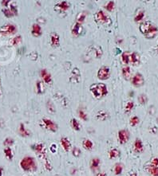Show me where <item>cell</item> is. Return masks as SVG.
<instances>
[{"label":"cell","mask_w":158,"mask_h":176,"mask_svg":"<svg viewBox=\"0 0 158 176\" xmlns=\"http://www.w3.org/2000/svg\"><path fill=\"white\" fill-rule=\"evenodd\" d=\"M2 12H3L4 15L7 18H11L13 16H15V15H18V9L15 7L14 4H11L9 8H5V9L2 10Z\"/></svg>","instance_id":"9c48e42d"},{"label":"cell","mask_w":158,"mask_h":176,"mask_svg":"<svg viewBox=\"0 0 158 176\" xmlns=\"http://www.w3.org/2000/svg\"><path fill=\"white\" fill-rule=\"evenodd\" d=\"M42 27L38 24H33L32 28H31V34L33 36L35 37H40L42 35Z\"/></svg>","instance_id":"e0dca14e"},{"label":"cell","mask_w":158,"mask_h":176,"mask_svg":"<svg viewBox=\"0 0 158 176\" xmlns=\"http://www.w3.org/2000/svg\"><path fill=\"white\" fill-rule=\"evenodd\" d=\"M89 90L97 99H102L107 95L108 88L107 86L103 83H97V84H91Z\"/></svg>","instance_id":"6da1fadb"},{"label":"cell","mask_w":158,"mask_h":176,"mask_svg":"<svg viewBox=\"0 0 158 176\" xmlns=\"http://www.w3.org/2000/svg\"><path fill=\"white\" fill-rule=\"evenodd\" d=\"M114 7H115V3L113 1H110V2H109L107 4H106V5L105 6V9L109 11H113V10L114 9Z\"/></svg>","instance_id":"b9f144b4"},{"label":"cell","mask_w":158,"mask_h":176,"mask_svg":"<svg viewBox=\"0 0 158 176\" xmlns=\"http://www.w3.org/2000/svg\"><path fill=\"white\" fill-rule=\"evenodd\" d=\"M131 83H132V84L135 87L142 86L144 84V83H145L144 77L142 76V74L137 73V74H136L133 77H132V79H131Z\"/></svg>","instance_id":"ba28073f"},{"label":"cell","mask_w":158,"mask_h":176,"mask_svg":"<svg viewBox=\"0 0 158 176\" xmlns=\"http://www.w3.org/2000/svg\"><path fill=\"white\" fill-rule=\"evenodd\" d=\"M117 137L121 144H125L128 142L130 138V132L128 129H122L118 131Z\"/></svg>","instance_id":"8992f818"},{"label":"cell","mask_w":158,"mask_h":176,"mask_svg":"<svg viewBox=\"0 0 158 176\" xmlns=\"http://www.w3.org/2000/svg\"><path fill=\"white\" fill-rule=\"evenodd\" d=\"M86 15H87V13L85 12V11H82V12L79 13V14L77 15L76 22L82 25V24L85 22V18H86Z\"/></svg>","instance_id":"f1b7e54d"},{"label":"cell","mask_w":158,"mask_h":176,"mask_svg":"<svg viewBox=\"0 0 158 176\" xmlns=\"http://www.w3.org/2000/svg\"><path fill=\"white\" fill-rule=\"evenodd\" d=\"M50 44L54 47H58L60 44V37L57 33H53L51 34Z\"/></svg>","instance_id":"d6986e66"},{"label":"cell","mask_w":158,"mask_h":176,"mask_svg":"<svg viewBox=\"0 0 158 176\" xmlns=\"http://www.w3.org/2000/svg\"><path fill=\"white\" fill-rule=\"evenodd\" d=\"M100 165L101 159L99 158H97V157L92 159L90 160V163H89V167H90V169L93 171H98V169L100 168Z\"/></svg>","instance_id":"5bb4252c"},{"label":"cell","mask_w":158,"mask_h":176,"mask_svg":"<svg viewBox=\"0 0 158 176\" xmlns=\"http://www.w3.org/2000/svg\"><path fill=\"white\" fill-rule=\"evenodd\" d=\"M18 133H19V135L22 137H28L31 136V131H29L28 129H26L22 123H21L19 124V127H18Z\"/></svg>","instance_id":"ffe728a7"},{"label":"cell","mask_w":158,"mask_h":176,"mask_svg":"<svg viewBox=\"0 0 158 176\" xmlns=\"http://www.w3.org/2000/svg\"><path fill=\"white\" fill-rule=\"evenodd\" d=\"M148 101V98L145 94H141L138 97V102L140 103L141 104H146Z\"/></svg>","instance_id":"74e56055"},{"label":"cell","mask_w":158,"mask_h":176,"mask_svg":"<svg viewBox=\"0 0 158 176\" xmlns=\"http://www.w3.org/2000/svg\"><path fill=\"white\" fill-rule=\"evenodd\" d=\"M146 170L152 176H158V167H155L150 164L148 166Z\"/></svg>","instance_id":"1f68e13d"},{"label":"cell","mask_w":158,"mask_h":176,"mask_svg":"<svg viewBox=\"0 0 158 176\" xmlns=\"http://www.w3.org/2000/svg\"><path fill=\"white\" fill-rule=\"evenodd\" d=\"M157 33H158L157 27H156L155 25H153V26L151 27L150 31L148 32V34H146L145 37H146V38H148V39H152V38H154L156 36Z\"/></svg>","instance_id":"603a6c76"},{"label":"cell","mask_w":158,"mask_h":176,"mask_svg":"<svg viewBox=\"0 0 158 176\" xmlns=\"http://www.w3.org/2000/svg\"><path fill=\"white\" fill-rule=\"evenodd\" d=\"M10 2H11L10 1H2V5L5 6V7H7L8 6H9Z\"/></svg>","instance_id":"c3c4849f"},{"label":"cell","mask_w":158,"mask_h":176,"mask_svg":"<svg viewBox=\"0 0 158 176\" xmlns=\"http://www.w3.org/2000/svg\"><path fill=\"white\" fill-rule=\"evenodd\" d=\"M122 76L126 80H129L131 77V69L129 66H125L122 68Z\"/></svg>","instance_id":"f546056e"},{"label":"cell","mask_w":158,"mask_h":176,"mask_svg":"<svg viewBox=\"0 0 158 176\" xmlns=\"http://www.w3.org/2000/svg\"><path fill=\"white\" fill-rule=\"evenodd\" d=\"M153 24L151 22H149V21H146V22H142V23L141 24L139 30H140L141 33L146 36V34H148V32L150 31L151 27L153 26Z\"/></svg>","instance_id":"8fae6325"},{"label":"cell","mask_w":158,"mask_h":176,"mask_svg":"<svg viewBox=\"0 0 158 176\" xmlns=\"http://www.w3.org/2000/svg\"><path fill=\"white\" fill-rule=\"evenodd\" d=\"M97 120H99L101 121H105L109 118V113L108 112L104 111V110H101L97 113L96 115Z\"/></svg>","instance_id":"44dd1931"},{"label":"cell","mask_w":158,"mask_h":176,"mask_svg":"<svg viewBox=\"0 0 158 176\" xmlns=\"http://www.w3.org/2000/svg\"><path fill=\"white\" fill-rule=\"evenodd\" d=\"M94 18H95V21L100 24H107V23H110L111 22L109 17H108L107 15H106V14L102 11L97 12L94 15Z\"/></svg>","instance_id":"5b68a950"},{"label":"cell","mask_w":158,"mask_h":176,"mask_svg":"<svg viewBox=\"0 0 158 176\" xmlns=\"http://www.w3.org/2000/svg\"><path fill=\"white\" fill-rule=\"evenodd\" d=\"M82 147L85 148V150H88V151H90V150L93 149V143L89 139H85L82 141Z\"/></svg>","instance_id":"484cf974"},{"label":"cell","mask_w":158,"mask_h":176,"mask_svg":"<svg viewBox=\"0 0 158 176\" xmlns=\"http://www.w3.org/2000/svg\"><path fill=\"white\" fill-rule=\"evenodd\" d=\"M14 140H13L12 138H11V137H7V138L5 140L3 141V144L5 146H7V147H10V146L13 145V144H14Z\"/></svg>","instance_id":"7bdbcfd3"},{"label":"cell","mask_w":158,"mask_h":176,"mask_svg":"<svg viewBox=\"0 0 158 176\" xmlns=\"http://www.w3.org/2000/svg\"><path fill=\"white\" fill-rule=\"evenodd\" d=\"M73 74H72V77H70V81H73L74 83H78L80 81V71L78 69H74Z\"/></svg>","instance_id":"cb8c5ba5"},{"label":"cell","mask_w":158,"mask_h":176,"mask_svg":"<svg viewBox=\"0 0 158 176\" xmlns=\"http://www.w3.org/2000/svg\"><path fill=\"white\" fill-rule=\"evenodd\" d=\"M2 172H3V168L0 167V176H2Z\"/></svg>","instance_id":"f907efd6"},{"label":"cell","mask_w":158,"mask_h":176,"mask_svg":"<svg viewBox=\"0 0 158 176\" xmlns=\"http://www.w3.org/2000/svg\"><path fill=\"white\" fill-rule=\"evenodd\" d=\"M40 76L42 78V80L44 81V82L46 84H50L52 81V77L51 75L50 74V73L48 72L46 69H42L40 71Z\"/></svg>","instance_id":"2e32d148"},{"label":"cell","mask_w":158,"mask_h":176,"mask_svg":"<svg viewBox=\"0 0 158 176\" xmlns=\"http://www.w3.org/2000/svg\"><path fill=\"white\" fill-rule=\"evenodd\" d=\"M124 170V166L123 164L118 163V164H116L113 167V173H114L115 175H120V174H122Z\"/></svg>","instance_id":"d4e9b609"},{"label":"cell","mask_w":158,"mask_h":176,"mask_svg":"<svg viewBox=\"0 0 158 176\" xmlns=\"http://www.w3.org/2000/svg\"><path fill=\"white\" fill-rule=\"evenodd\" d=\"M82 31V26L81 24L78 23V22H75V23L72 26V28H71V33H72V34H74V36H78V35H80Z\"/></svg>","instance_id":"ac0fdd59"},{"label":"cell","mask_w":158,"mask_h":176,"mask_svg":"<svg viewBox=\"0 0 158 176\" xmlns=\"http://www.w3.org/2000/svg\"><path fill=\"white\" fill-rule=\"evenodd\" d=\"M20 167L25 171L34 172L38 168L36 160L31 156H25L20 162Z\"/></svg>","instance_id":"7a4b0ae2"},{"label":"cell","mask_w":158,"mask_h":176,"mask_svg":"<svg viewBox=\"0 0 158 176\" xmlns=\"http://www.w3.org/2000/svg\"><path fill=\"white\" fill-rule=\"evenodd\" d=\"M121 151L117 148H112L110 151H109V158L110 159H114L117 158L120 156Z\"/></svg>","instance_id":"4316f807"},{"label":"cell","mask_w":158,"mask_h":176,"mask_svg":"<svg viewBox=\"0 0 158 176\" xmlns=\"http://www.w3.org/2000/svg\"><path fill=\"white\" fill-rule=\"evenodd\" d=\"M4 155H5L6 158L8 160H12L13 157H14V154H13V151L11 150V148L10 147H6L5 149L3 150Z\"/></svg>","instance_id":"d6a6232c"},{"label":"cell","mask_w":158,"mask_h":176,"mask_svg":"<svg viewBox=\"0 0 158 176\" xmlns=\"http://www.w3.org/2000/svg\"><path fill=\"white\" fill-rule=\"evenodd\" d=\"M156 52H157V54H158V45H157V46H156Z\"/></svg>","instance_id":"f5cc1de1"},{"label":"cell","mask_w":158,"mask_h":176,"mask_svg":"<svg viewBox=\"0 0 158 176\" xmlns=\"http://www.w3.org/2000/svg\"><path fill=\"white\" fill-rule=\"evenodd\" d=\"M42 126L45 129L48 130L52 132H56L58 129V126L55 121H51L50 119L43 118L42 120Z\"/></svg>","instance_id":"3957f363"},{"label":"cell","mask_w":158,"mask_h":176,"mask_svg":"<svg viewBox=\"0 0 158 176\" xmlns=\"http://www.w3.org/2000/svg\"><path fill=\"white\" fill-rule=\"evenodd\" d=\"M32 148L37 154L39 155V156H45V147L43 144L39 143V144H35V145L32 146Z\"/></svg>","instance_id":"30bf717a"},{"label":"cell","mask_w":158,"mask_h":176,"mask_svg":"<svg viewBox=\"0 0 158 176\" xmlns=\"http://www.w3.org/2000/svg\"><path fill=\"white\" fill-rule=\"evenodd\" d=\"M133 151L136 153H141L144 151V145L140 139L135 140L133 143Z\"/></svg>","instance_id":"4fadbf2b"},{"label":"cell","mask_w":158,"mask_h":176,"mask_svg":"<svg viewBox=\"0 0 158 176\" xmlns=\"http://www.w3.org/2000/svg\"><path fill=\"white\" fill-rule=\"evenodd\" d=\"M70 125H71V128H73L74 131H78L81 130V124L80 123L78 122V120H76L75 118L71 119L70 121Z\"/></svg>","instance_id":"4dcf8cb0"},{"label":"cell","mask_w":158,"mask_h":176,"mask_svg":"<svg viewBox=\"0 0 158 176\" xmlns=\"http://www.w3.org/2000/svg\"><path fill=\"white\" fill-rule=\"evenodd\" d=\"M129 176H137V174L136 172H133L129 174Z\"/></svg>","instance_id":"816d5d0a"},{"label":"cell","mask_w":158,"mask_h":176,"mask_svg":"<svg viewBox=\"0 0 158 176\" xmlns=\"http://www.w3.org/2000/svg\"><path fill=\"white\" fill-rule=\"evenodd\" d=\"M22 41V36H21V35H17V36H15V38L11 40V44H12L13 45H17L19 43H21Z\"/></svg>","instance_id":"d590c367"},{"label":"cell","mask_w":158,"mask_h":176,"mask_svg":"<svg viewBox=\"0 0 158 176\" xmlns=\"http://www.w3.org/2000/svg\"><path fill=\"white\" fill-rule=\"evenodd\" d=\"M140 55L138 54V53L136 52H133L131 53V56H130V64L133 65H139L140 63Z\"/></svg>","instance_id":"7402d4cb"},{"label":"cell","mask_w":158,"mask_h":176,"mask_svg":"<svg viewBox=\"0 0 158 176\" xmlns=\"http://www.w3.org/2000/svg\"><path fill=\"white\" fill-rule=\"evenodd\" d=\"M96 176H107V174H106L105 172H99L98 173V174Z\"/></svg>","instance_id":"681fc988"},{"label":"cell","mask_w":158,"mask_h":176,"mask_svg":"<svg viewBox=\"0 0 158 176\" xmlns=\"http://www.w3.org/2000/svg\"><path fill=\"white\" fill-rule=\"evenodd\" d=\"M151 165L155 166V167H158V158L157 157H154L151 160Z\"/></svg>","instance_id":"bcb514c9"},{"label":"cell","mask_w":158,"mask_h":176,"mask_svg":"<svg viewBox=\"0 0 158 176\" xmlns=\"http://www.w3.org/2000/svg\"><path fill=\"white\" fill-rule=\"evenodd\" d=\"M78 117H79V118L80 119H82V121H86L88 120L87 114L85 113L83 110H79V112H78Z\"/></svg>","instance_id":"f35d334b"},{"label":"cell","mask_w":158,"mask_h":176,"mask_svg":"<svg viewBox=\"0 0 158 176\" xmlns=\"http://www.w3.org/2000/svg\"><path fill=\"white\" fill-rule=\"evenodd\" d=\"M0 84H1V81H0ZM1 94H2V93H1V90H0V96H1Z\"/></svg>","instance_id":"db71d44e"},{"label":"cell","mask_w":158,"mask_h":176,"mask_svg":"<svg viewBox=\"0 0 158 176\" xmlns=\"http://www.w3.org/2000/svg\"><path fill=\"white\" fill-rule=\"evenodd\" d=\"M44 166H45V168L46 169V170H48V171H51V170H52V165H51V164L48 160H45Z\"/></svg>","instance_id":"f6af8a7d"},{"label":"cell","mask_w":158,"mask_h":176,"mask_svg":"<svg viewBox=\"0 0 158 176\" xmlns=\"http://www.w3.org/2000/svg\"><path fill=\"white\" fill-rule=\"evenodd\" d=\"M133 107H134V104H133V102H132V101H129V102H127V104H126V107H125V110H126V113L130 112L132 111V109L133 108Z\"/></svg>","instance_id":"8d00e7d4"},{"label":"cell","mask_w":158,"mask_h":176,"mask_svg":"<svg viewBox=\"0 0 158 176\" xmlns=\"http://www.w3.org/2000/svg\"><path fill=\"white\" fill-rule=\"evenodd\" d=\"M47 109H48V111H49L50 113H54V112H55V107H54V105H53V104H51L50 101H49V102H48Z\"/></svg>","instance_id":"ee69618b"},{"label":"cell","mask_w":158,"mask_h":176,"mask_svg":"<svg viewBox=\"0 0 158 176\" xmlns=\"http://www.w3.org/2000/svg\"><path fill=\"white\" fill-rule=\"evenodd\" d=\"M144 16H145V12H144V11H140V12L138 13L137 15L135 16L134 21L135 22H140V21H141V20L143 19Z\"/></svg>","instance_id":"ab89813d"},{"label":"cell","mask_w":158,"mask_h":176,"mask_svg":"<svg viewBox=\"0 0 158 176\" xmlns=\"http://www.w3.org/2000/svg\"><path fill=\"white\" fill-rule=\"evenodd\" d=\"M130 56H131V53L129 52V51H126V52L122 53V61L126 64V65H128L130 63Z\"/></svg>","instance_id":"83f0119b"},{"label":"cell","mask_w":158,"mask_h":176,"mask_svg":"<svg viewBox=\"0 0 158 176\" xmlns=\"http://www.w3.org/2000/svg\"><path fill=\"white\" fill-rule=\"evenodd\" d=\"M36 90L37 93L38 94L43 93L44 91H45V85H44L43 82L41 81H38L36 83Z\"/></svg>","instance_id":"836d02e7"},{"label":"cell","mask_w":158,"mask_h":176,"mask_svg":"<svg viewBox=\"0 0 158 176\" xmlns=\"http://www.w3.org/2000/svg\"><path fill=\"white\" fill-rule=\"evenodd\" d=\"M110 77V70L108 67L102 66L98 71V77L101 81L108 80Z\"/></svg>","instance_id":"52a82bcc"},{"label":"cell","mask_w":158,"mask_h":176,"mask_svg":"<svg viewBox=\"0 0 158 176\" xmlns=\"http://www.w3.org/2000/svg\"><path fill=\"white\" fill-rule=\"evenodd\" d=\"M17 31V27L13 24L8 23L2 26L0 29V34L6 36V35H10V34H15Z\"/></svg>","instance_id":"277c9868"},{"label":"cell","mask_w":158,"mask_h":176,"mask_svg":"<svg viewBox=\"0 0 158 176\" xmlns=\"http://www.w3.org/2000/svg\"><path fill=\"white\" fill-rule=\"evenodd\" d=\"M60 143H61V145H62V148L64 149V151H66V152H68V151H70L72 146H71L70 141H69V140L67 138V137H65V136L62 137L60 140Z\"/></svg>","instance_id":"7c38bea8"},{"label":"cell","mask_w":158,"mask_h":176,"mask_svg":"<svg viewBox=\"0 0 158 176\" xmlns=\"http://www.w3.org/2000/svg\"><path fill=\"white\" fill-rule=\"evenodd\" d=\"M139 123H140V119H139L138 117H136V116L132 117L130 118V120H129V124H130L131 126H133V127L136 126Z\"/></svg>","instance_id":"e575fe53"},{"label":"cell","mask_w":158,"mask_h":176,"mask_svg":"<svg viewBox=\"0 0 158 176\" xmlns=\"http://www.w3.org/2000/svg\"><path fill=\"white\" fill-rule=\"evenodd\" d=\"M50 149L51 152L52 153H55L57 151V146L56 144H52V145L50 146Z\"/></svg>","instance_id":"7dc6e473"},{"label":"cell","mask_w":158,"mask_h":176,"mask_svg":"<svg viewBox=\"0 0 158 176\" xmlns=\"http://www.w3.org/2000/svg\"><path fill=\"white\" fill-rule=\"evenodd\" d=\"M70 7V4L67 1H62V2H58L55 5V10L56 11H67Z\"/></svg>","instance_id":"9a60e30c"},{"label":"cell","mask_w":158,"mask_h":176,"mask_svg":"<svg viewBox=\"0 0 158 176\" xmlns=\"http://www.w3.org/2000/svg\"><path fill=\"white\" fill-rule=\"evenodd\" d=\"M72 154L74 157H79L82 154V151L80 150V148H78V147H74L72 150Z\"/></svg>","instance_id":"60d3db41"}]
</instances>
